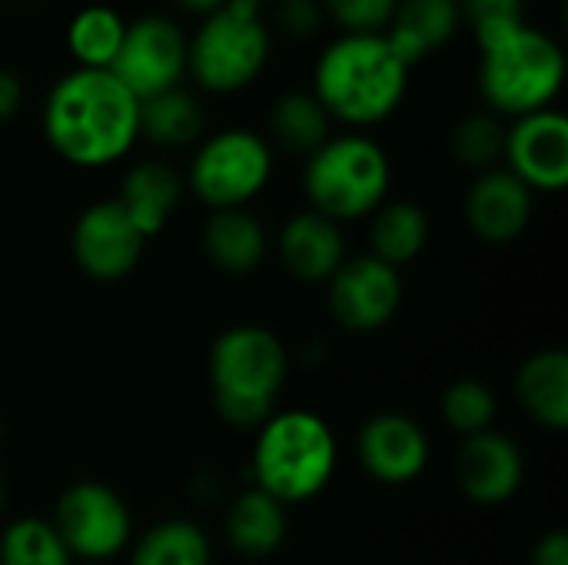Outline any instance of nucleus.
Here are the masks:
<instances>
[{
	"label": "nucleus",
	"mask_w": 568,
	"mask_h": 565,
	"mask_svg": "<svg viewBox=\"0 0 568 565\" xmlns=\"http://www.w3.org/2000/svg\"><path fill=\"white\" fill-rule=\"evenodd\" d=\"M503 150H506V120L489 110L466 113L463 120H456L449 133L453 160L476 173L503 167Z\"/></svg>",
	"instance_id": "nucleus-28"
},
{
	"label": "nucleus",
	"mask_w": 568,
	"mask_h": 565,
	"mask_svg": "<svg viewBox=\"0 0 568 565\" xmlns=\"http://www.w3.org/2000/svg\"><path fill=\"white\" fill-rule=\"evenodd\" d=\"M463 30L459 0H399L389 23L386 40L409 63H423L426 57L446 50Z\"/></svg>",
	"instance_id": "nucleus-18"
},
{
	"label": "nucleus",
	"mask_w": 568,
	"mask_h": 565,
	"mask_svg": "<svg viewBox=\"0 0 568 565\" xmlns=\"http://www.w3.org/2000/svg\"><path fill=\"white\" fill-rule=\"evenodd\" d=\"M47 147L70 167L103 170L140 140V100L110 73L73 67L53 80L40 113Z\"/></svg>",
	"instance_id": "nucleus-1"
},
{
	"label": "nucleus",
	"mask_w": 568,
	"mask_h": 565,
	"mask_svg": "<svg viewBox=\"0 0 568 565\" xmlns=\"http://www.w3.org/2000/svg\"><path fill=\"white\" fill-rule=\"evenodd\" d=\"M333 137V120L306 87L280 93L266 113V143L290 157H310Z\"/></svg>",
	"instance_id": "nucleus-23"
},
{
	"label": "nucleus",
	"mask_w": 568,
	"mask_h": 565,
	"mask_svg": "<svg viewBox=\"0 0 568 565\" xmlns=\"http://www.w3.org/2000/svg\"><path fill=\"white\" fill-rule=\"evenodd\" d=\"M476 37V87L489 113L496 117H526L546 107H556V97L566 87V50L562 43L523 20H506L473 30Z\"/></svg>",
	"instance_id": "nucleus-3"
},
{
	"label": "nucleus",
	"mask_w": 568,
	"mask_h": 565,
	"mask_svg": "<svg viewBox=\"0 0 568 565\" xmlns=\"http://www.w3.org/2000/svg\"><path fill=\"white\" fill-rule=\"evenodd\" d=\"M532 210H536V193L526 183H519L506 167L476 173L463 203L473 236L489 246L516 243L529 230Z\"/></svg>",
	"instance_id": "nucleus-16"
},
{
	"label": "nucleus",
	"mask_w": 568,
	"mask_h": 565,
	"mask_svg": "<svg viewBox=\"0 0 568 565\" xmlns=\"http://www.w3.org/2000/svg\"><path fill=\"white\" fill-rule=\"evenodd\" d=\"M246 3H253V7H260V10H263V7H266V3H273V0H246Z\"/></svg>",
	"instance_id": "nucleus-38"
},
{
	"label": "nucleus",
	"mask_w": 568,
	"mask_h": 565,
	"mask_svg": "<svg viewBox=\"0 0 568 565\" xmlns=\"http://www.w3.org/2000/svg\"><path fill=\"white\" fill-rule=\"evenodd\" d=\"M73 563H106L133 543V516L116 490L97 480L70 483L50 516Z\"/></svg>",
	"instance_id": "nucleus-9"
},
{
	"label": "nucleus",
	"mask_w": 568,
	"mask_h": 565,
	"mask_svg": "<svg viewBox=\"0 0 568 565\" xmlns=\"http://www.w3.org/2000/svg\"><path fill=\"white\" fill-rule=\"evenodd\" d=\"M183 190H186V183L170 163L140 160L123 173L113 200L123 206L130 223L143 233V240H150L166 230V223L173 220V213L183 200Z\"/></svg>",
	"instance_id": "nucleus-19"
},
{
	"label": "nucleus",
	"mask_w": 568,
	"mask_h": 565,
	"mask_svg": "<svg viewBox=\"0 0 568 565\" xmlns=\"http://www.w3.org/2000/svg\"><path fill=\"white\" fill-rule=\"evenodd\" d=\"M339 443L333 426L310 410L273 413L253 443V486L283 506L316 500L336 476Z\"/></svg>",
	"instance_id": "nucleus-5"
},
{
	"label": "nucleus",
	"mask_w": 568,
	"mask_h": 565,
	"mask_svg": "<svg viewBox=\"0 0 568 565\" xmlns=\"http://www.w3.org/2000/svg\"><path fill=\"white\" fill-rule=\"evenodd\" d=\"M339 33H383L399 0H320Z\"/></svg>",
	"instance_id": "nucleus-31"
},
{
	"label": "nucleus",
	"mask_w": 568,
	"mask_h": 565,
	"mask_svg": "<svg viewBox=\"0 0 568 565\" xmlns=\"http://www.w3.org/2000/svg\"><path fill=\"white\" fill-rule=\"evenodd\" d=\"M429 243V213L413 200H386L369 216V256L393 270L409 266Z\"/></svg>",
	"instance_id": "nucleus-25"
},
{
	"label": "nucleus",
	"mask_w": 568,
	"mask_h": 565,
	"mask_svg": "<svg viewBox=\"0 0 568 565\" xmlns=\"http://www.w3.org/2000/svg\"><path fill=\"white\" fill-rule=\"evenodd\" d=\"M393 186V163L379 140L369 133H333L303 163V190L310 210L333 223H353L373 216Z\"/></svg>",
	"instance_id": "nucleus-6"
},
{
	"label": "nucleus",
	"mask_w": 568,
	"mask_h": 565,
	"mask_svg": "<svg viewBox=\"0 0 568 565\" xmlns=\"http://www.w3.org/2000/svg\"><path fill=\"white\" fill-rule=\"evenodd\" d=\"M519 406L532 423L552 433L568 430V353L566 350H539L523 360L516 373Z\"/></svg>",
	"instance_id": "nucleus-22"
},
{
	"label": "nucleus",
	"mask_w": 568,
	"mask_h": 565,
	"mask_svg": "<svg viewBox=\"0 0 568 565\" xmlns=\"http://www.w3.org/2000/svg\"><path fill=\"white\" fill-rule=\"evenodd\" d=\"M463 23L469 30L506 23V20H523L526 17V0H459Z\"/></svg>",
	"instance_id": "nucleus-33"
},
{
	"label": "nucleus",
	"mask_w": 568,
	"mask_h": 565,
	"mask_svg": "<svg viewBox=\"0 0 568 565\" xmlns=\"http://www.w3.org/2000/svg\"><path fill=\"white\" fill-rule=\"evenodd\" d=\"M409 77L413 67L386 33H339L320 50L310 90L333 123L366 133L403 107Z\"/></svg>",
	"instance_id": "nucleus-2"
},
{
	"label": "nucleus",
	"mask_w": 568,
	"mask_h": 565,
	"mask_svg": "<svg viewBox=\"0 0 568 565\" xmlns=\"http://www.w3.org/2000/svg\"><path fill=\"white\" fill-rule=\"evenodd\" d=\"M276 253L283 270L300 283H329V276L346 260L343 226L326 220L316 210L293 213L276 240Z\"/></svg>",
	"instance_id": "nucleus-17"
},
{
	"label": "nucleus",
	"mask_w": 568,
	"mask_h": 565,
	"mask_svg": "<svg viewBox=\"0 0 568 565\" xmlns=\"http://www.w3.org/2000/svg\"><path fill=\"white\" fill-rule=\"evenodd\" d=\"M223 533H226V543L236 556L266 559L286 543L290 516H286L283 503H276L263 490L250 486L230 503L226 519H223Z\"/></svg>",
	"instance_id": "nucleus-21"
},
{
	"label": "nucleus",
	"mask_w": 568,
	"mask_h": 565,
	"mask_svg": "<svg viewBox=\"0 0 568 565\" xmlns=\"http://www.w3.org/2000/svg\"><path fill=\"white\" fill-rule=\"evenodd\" d=\"M503 167L532 193H562L568 186V117L556 107L506 123Z\"/></svg>",
	"instance_id": "nucleus-13"
},
{
	"label": "nucleus",
	"mask_w": 568,
	"mask_h": 565,
	"mask_svg": "<svg viewBox=\"0 0 568 565\" xmlns=\"http://www.w3.org/2000/svg\"><path fill=\"white\" fill-rule=\"evenodd\" d=\"M126 37V17L110 3H87L73 10L63 30L67 53L77 67L87 70H110Z\"/></svg>",
	"instance_id": "nucleus-26"
},
{
	"label": "nucleus",
	"mask_w": 568,
	"mask_h": 565,
	"mask_svg": "<svg viewBox=\"0 0 568 565\" xmlns=\"http://www.w3.org/2000/svg\"><path fill=\"white\" fill-rule=\"evenodd\" d=\"M206 373L220 420L233 430H260L276 413L273 406L290 376V353L273 330L240 323L213 340Z\"/></svg>",
	"instance_id": "nucleus-4"
},
{
	"label": "nucleus",
	"mask_w": 568,
	"mask_h": 565,
	"mask_svg": "<svg viewBox=\"0 0 568 565\" xmlns=\"http://www.w3.org/2000/svg\"><path fill=\"white\" fill-rule=\"evenodd\" d=\"M276 150L250 127H226L196 143L186 170V190L206 210L250 206L273 180Z\"/></svg>",
	"instance_id": "nucleus-8"
},
{
	"label": "nucleus",
	"mask_w": 568,
	"mask_h": 565,
	"mask_svg": "<svg viewBox=\"0 0 568 565\" xmlns=\"http://www.w3.org/2000/svg\"><path fill=\"white\" fill-rule=\"evenodd\" d=\"M496 416H499V400L483 380L466 376L443 393V423L463 440L493 430Z\"/></svg>",
	"instance_id": "nucleus-30"
},
{
	"label": "nucleus",
	"mask_w": 568,
	"mask_h": 565,
	"mask_svg": "<svg viewBox=\"0 0 568 565\" xmlns=\"http://www.w3.org/2000/svg\"><path fill=\"white\" fill-rule=\"evenodd\" d=\"M529 565H568V533L566 529H552V533H546V536L536 543Z\"/></svg>",
	"instance_id": "nucleus-35"
},
{
	"label": "nucleus",
	"mask_w": 568,
	"mask_h": 565,
	"mask_svg": "<svg viewBox=\"0 0 568 565\" xmlns=\"http://www.w3.org/2000/svg\"><path fill=\"white\" fill-rule=\"evenodd\" d=\"M273 60V27L260 7L226 0L186 33V77L203 93L230 97L253 87Z\"/></svg>",
	"instance_id": "nucleus-7"
},
{
	"label": "nucleus",
	"mask_w": 568,
	"mask_h": 565,
	"mask_svg": "<svg viewBox=\"0 0 568 565\" xmlns=\"http://www.w3.org/2000/svg\"><path fill=\"white\" fill-rule=\"evenodd\" d=\"M0 565H73L50 519L20 516L0 533Z\"/></svg>",
	"instance_id": "nucleus-29"
},
{
	"label": "nucleus",
	"mask_w": 568,
	"mask_h": 565,
	"mask_svg": "<svg viewBox=\"0 0 568 565\" xmlns=\"http://www.w3.org/2000/svg\"><path fill=\"white\" fill-rule=\"evenodd\" d=\"M23 80L13 67H0V123H10L23 107Z\"/></svg>",
	"instance_id": "nucleus-34"
},
{
	"label": "nucleus",
	"mask_w": 568,
	"mask_h": 565,
	"mask_svg": "<svg viewBox=\"0 0 568 565\" xmlns=\"http://www.w3.org/2000/svg\"><path fill=\"white\" fill-rule=\"evenodd\" d=\"M7 509V480H3V470H0V516Z\"/></svg>",
	"instance_id": "nucleus-37"
},
{
	"label": "nucleus",
	"mask_w": 568,
	"mask_h": 565,
	"mask_svg": "<svg viewBox=\"0 0 568 565\" xmlns=\"http://www.w3.org/2000/svg\"><path fill=\"white\" fill-rule=\"evenodd\" d=\"M130 565H213V543L190 519H160L133 539Z\"/></svg>",
	"instance_id": "nucleus-27"
},
{
	"label": "nucleus",
	"mask_w": 568,
	"mask_h": 565,
	"mask_svg": "<svg viewBox=\"0 0 568 565\" xmlns=\"http://www.w3.org/2000/svg\"><path fill=\"white\" fill-rule=\"evenodd\" d=\"M273 23L293 40H310L323 30L326 13L320 0H273Z\"/></svg>",
	"instance_id": "nucleus-32"
},
{
	"label": "nucleus",
	"mask_w": 568,
	"mask_h": 565,
	"mask_svg": "<svg viewBox=\"0 0 568 565\" xmlns=\"http://www.w3.org/2000/svg\"><path fill=\"white\" fill-rule=\"evenodd\" d=\"M203 103L193 90L173 87L140 100V140L160 150H183L203 140Z\"/></svg>",
	"instance_id": "nucleus-24"
},
{
	"label": "nucleus",
	"mask_w": 568,
	"mask_h": 565,
	"mask_svg": "<svg viewBox=\"0 0 568 565\" xmlns=\"http://www.w3.org/2000/svg\"><path fill=\"white\" fill-rule=\"evenodd\" d=\"M356 453L376 483L409 486L429 466V436L406 413H376L363 423Z\"/></svg>",
	"instance_id": "nucleus-14"
},
{
	"label": "nucleus",
	"mask_w": 568,
	"mask_h": 565,
	"mask_svg": "<svg viewBox=\"0 0 568 565\" xmlns=\"http://www.w3.org/2000/svg\"><path fill=\"white\" fill-rule=\"evenodd\" d=\"M110 73L136 100L183 87L186 30L170 13H140L136 20H126V37Z\"/></svg>",
	"instance_id": "nucleus-10"
},
{
	"label": "nucleus",
	"mask_w": 568,
	"mask_h": 565,
	"mask_svg": "<svg viewBox=\"0 0 568 565\" xmlns=\"http://www.w3.org/2000/svg\"><path fill=\"white\" fill-rule=\"evenodd\" d=\"M526 480V456L516 440L499 430L463 440L456 453V483L463 496L476 506L509 503Z\"/></svg>",
	"instance_id": "nucleus-15"
},
{
	"label": "nucleus",
	"mask_w": 568,
	"mask_h": 565,
	"mask_svg": "<svg viewBox=\"0 0 568 565\" xmlns=\"http://www.w3.org/2000/svg\"><path fill=\"white\" fill-rule=\"evenodd\" d=\"M180 13H186V17H196V20H203V17H210L213 10H220L226 0H170Z\"/></svg>",
	"instance_id": "nucleus-36"
},
{
	"label": "nucleus",
	"mask_w": 568,
	"mask_h": 565,
	"mask_svg": "<svg viewBox=\"0 0 568 565\" xmlns=\"http://www.w3.org/2000/svg\"><path fill=\"white\" fill-rule=\"evenodd\" d=\"M270 250L266 226L250 206L210 210L203 223V253L226 276H250L263 266Z\"/></svg>",
	"instance_id": "nucleus-20"
},
{
	"label": "nucleus",
	"mask_w": 568,
	"mask_h": 565,
	"mask_svg": "<svg viewBox=\"0 0 568 565\" xmlns=\"http://www.w3.org/2000/svg\"><path fill=\"white\" fill-rule=\"evenodd\" d=\"M326 306L346 333H379L403 306V276L389 263L363 253L346 256L329 276Z\"/></svg>",
	"instance_id": "nucleus-11"
},
{
	"label": "nucleus",
	"mask_w": 568,
	"mask_h": 565,
	"mask_svg": "<svg viewBox=\"0 0 568 565\" xmlns=\"http://www.w3.org/2000/svg\"><path fill=\"white\" fill-rule=\"evenodd\" d=\"M146 240L130 223L123 206L110 200H97L80 210L70 230V253L83 276L97 283L126 280L143 260Z\"/></svg>",
	"instance_id": "nucleus-12"
}]
</instances>
